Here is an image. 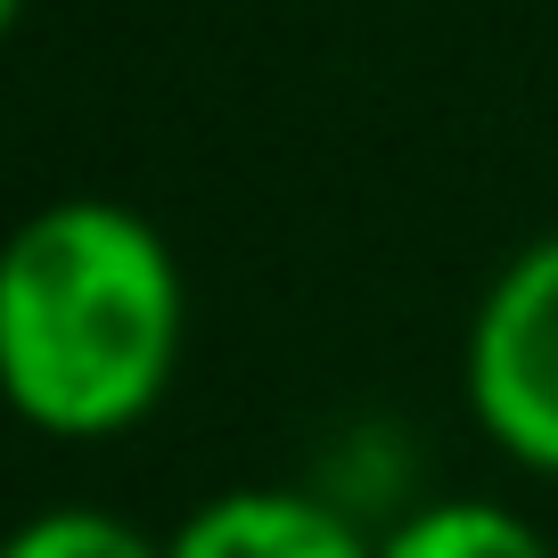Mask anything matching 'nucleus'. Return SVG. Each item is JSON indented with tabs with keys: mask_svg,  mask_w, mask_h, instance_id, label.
Instances as JSON below:
<instances>
[{
	"mask_svg": "<svg viewBox=\"0 0 558 558\" xmlns=\"http://www.w3.org/2000/svg\"><path fill=\"white\" fill-rule=\"evenodd\" d=\"M190 279L123 197H50L0 239V402L50 444H107L173 395Z\"/></svg>",
	"mask_w": 558,
	"mask_h": 558,
	"instance_id": "nucleus-1",
	"label": "nucleus"
},
{
	"mask_svg": "<svg viewBox=\"0 0 558 558\" xmlns=\"http://www.w3.org/2000/svg\"><path fill=\"white\" fill-rule=\"evenodd\" d=\"M460 395L501 460L558 476V230L518 246L476 296Z\"/></svg>",
	"mask_w": 558,
	"mask_h": 558,
	"instance_id": "nucleus-2",
	"label": "nucleus"
},
{
	"mask_svg": "<svg viewBox=\"0 0 558 558\" xmlns=\"http://www.w3.org/2000/svg\"><path fill=\"white\" fill-rule=\"evenodd\" d=\"M165 558H378V534L296 485H239L197 501L165 534Z\"/></svg>",
	"mask_w": 558,
	"mask_h": 558,
	"instance_id": "nucleus-3",
	"label": "nucleus"
},
{
	"mask_svg": "<svg viewBox=\"0 0 558 558\" xmlns=\"http://www.w3.org/2000/svg\"><path fill=\"white\" fill-rule=\"evenodd\" d=\"M378 558H558V542L534 518H518L509 501H427L402 525L378 534Z\"/></svg>",
	"mask_w": 558,
	"mask_h": 558,
	"instance_id": "nucleus-4",
	"label": "nucleus"
},
{
	"mask_svg": "<svg viewBox=\"0 0 558 558\" xmlns=\"http://www.w3.org/2000/svg\"><path fill=\"white\" fill-rule=\"evenodd\" d=\"M0 558H165V534L116 518V509L58 501V509H34L25 525H9Z\"/></svg>",
	"mask_w": 558,
	"mask_h": 558,
	"instance_id": "nucleus-5",
	"label": "nucleus"
},
{
	"mask_svg": "<svg viewBox=\"0 0 558 558\" xmlns=\"http://www.w3.org/2000/svg\"><path fill=\"white\" fill-rule=\"evenodd\" d=\"M17 9H25V0H0V34H9V25H17Z\"/></svg>",
	"mask_w": 558,
	"mask_h": 558,
	"instance_id": "nucleus-6",
	"label": "nucleus"
}]
</instances>
